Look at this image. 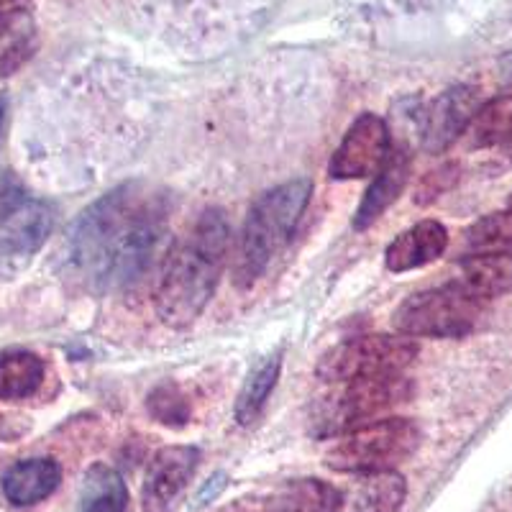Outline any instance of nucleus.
<instances>
[{
    "label": "nucleus",
    "instance_id": "obj_24",
    "mask_svg": "<svg viewBox=\"0 0 512 512\" xmlns=\"http://www.w3.org/2000/svg\"><path fill=\"white\" fill-rule=\"evenodd\" d=\"M456 180H459V167H456V164H446V167L436 169V172H431V175L423 177L415 200H418L420 205L431 203V200L441 198L446 190H451Z\"/></svg>",
    "mask_w": 512,
    "mask_h": 512
},
{
    "label": "nucleus",
    "instance_id": "obj_20",
    "mask_svg": "<svg viewBox=\"0 0 512 512\" xmlns=\"http://www.w3.org/2000/svg\"><path fill=\"white\" fill-rule=\"evenodd\" d=\"M469 139L477 149L500 146L512 139V95H500L484 103L469 126Z\"/></svg>",
    "mask_w": 512,
    "mask_h": 512
},
{
    "label": "nucleus",
    "instance_id": "obj_22",
    "mask_svg": "<svg viewBox=\"0 0 512 512\" xmlns=\"http://www.w3.org/2000/svg\"><path fill=\"white\" fill-rule=\"evenodd\" d=\"M100 479L93 482V497L85 505V512H126L128 489L123 479L111 469H100Z\"/></svg>",
    "mask_w": 512,
    "mask_h": 512
},
{
    "label": "nucleus",
    "instance_id": "obj_7",
    "mask_svg": "<svg viewBox=\"0 0 512 512\" xmlns=\"http://www.w3.org/2000/svg\"><path fill=\"white\" fill-rule=\"evenodd\" d=\"M418 356V346L410 336L372 333L356 336L333 346L318 364V377L328 384L354 382V379L402 374Z\"/></svg>",
    "mask_w": 512,
    "mask_h": 512
},
{
    "label": "nucleus",
    "instance_id": "obj_21",
    "mask_svg": "<svg viewBox=\"0 0 512 512\" xmlns=\"http://www.w3.org/2000/svg\"><path fill=\"white\" fill-rule=\"evenodd\" d=\"M466 241L477 251L512 249V208L507 213H492L466 231Z\"/></svg>",
    "mask_w": 512,
    "mask_h": 512
},
{
    "label": "nucleus",
    "instance_id": "obj_1",
    "mask_svg": "<svg viewBox=\"0 0 512 512\" xmlns=\"http://www.w3.org/2000/svg\"><path fill=\"white\" fill-rule=\"evenodd\" d=\"M167 236L162 195L128 182L90 205L72 228L70 254L98 290H121L149 272Z\"/></svg>",
    "mask_w": 512,
    "mask_h": 512
},
{
    "label": "nucleus",
    "instance_id": "obj_23",
    "mask_svg": "<svg viewBox=\"0 0 512 512\" xmlns=\"http://www.w3.org/2000/svg\"><path fill=\"white\" fill-rule=\"evenodd\" d=\"M149 410L154 418L172 428H182L190 420V402L175 384H162L149 395Z\"/></svg>",
    "mask_w": 512,
    "mask_h": 512
},
{
    "label": "nucleus",
    "instance_id": "obj_12",
    "mask_svg": "<svg viewBox=\"0 0 512 512\" xmlns=\"http://www.w3.org/2000/svg\"><path fill=\"white\" fill-rule=\"evenodd\" d=\"M448 249V231L438 221H420L413 228L402 231L387 251H384V264L395 274L413 272L425 264L441 259Z\"/></svg>",
    "mask_w": 512,
    "mask_h": 512
},
{
    "label": "nucleus",
    "instance_id": "obj_6",
    "mask_svg": "<svg viewBox=\"0 0 512 512\" xmlns=\"http://www.w3.org/2000/svg\"><path fill=\"white\" fill-rule=\"evenodd\" d=\"M484 300L461 282L410 295L395 313V328L410 338H461L477 328Z\"/></svg>",
    "mask_w": 512,
    "mask_h": 512
},
{
    "label": "nucleus",
    "instance_id": "obj_19",
    "mask_svg": "<svg viewBox=\"0 0 512 512\" xmlns=\"http://www.w3.org/2000/svg\"><path fill=\"white\" fill-rule=\"evenodd\" d=\"M280 369V351L272 356H264L251 369V374L246 377L244 387L239 392V400H236V420H239V425H254L256 420L262 418L269 397H272L274 387H277V379H280Z\"/></svg>",
    "mask_w": 512,
    "mask_h": 512
},
{
    "label": "nucleus",
    "instance_id": "obj_16",
    "mask_svg": "<svg viewBox=\"0 0 512 512\" xmlns=\"http://www.w3.org/2000/svg\"><path fill=\"white\" fill-rule=\"evenodd\" d=\"M408 500V482L397 469L359 474L351 497H344L349 512H400Z\"/></svg>",
    "mask_w": 512,
    "mask_h": 512
},
{
    "label": "nucleus",
    "instance_id": "obj_13",
    "mask_svg": "<svg viewBox=\"0 0 512 512\" xmlns=\"http://www.w3.org/2000/svg\"><path fill=\"white\" fill-rule=\"evenodd\" d=\"M251 512H344V495L323 479H292L272 489Z\"/></svg>",
    "mask_w": 512,
    "mask_h": 512
},
{
    "label": "nucleus",
    "instance_id": "obj_5",
    "mask_svg": "<svg viewBox=\"0 0 512 512\" xmlns=\"http://www.w3.org/2000/svg\"><path fill=\"white\" fill-rule=\"evenodd\" d=\"M420 431L410 418H382L336 436L326 451V464L341 474H367L397 469L418 451Z\"/></svg>",
    "mask_w": 512,
    "mask_h": 512
},
{
    "label": "nucleus",
    "instance_id": "obj_28",
    "mask_svg": "<svg viewBox=\"0 0 512 512\" xmlns=\"http://www.w3.org/2000/svg\"><path fill=\"white\" fill-rule=\"evenodd\" d=\"M510 208H512V198H510Z\"/></svg>",
    "mask_w": 512,
    "mask_h": 512
},
{
    "label": "nucleus",
    "instance_id": "obj_25",
    "mask_svg": "<svg viewBox=\"0 0 512 512\" xmlns=\"http://www.w3.org/2000/svg\"><path fill=\"white\" fill-rule=\"evenodd\" d=\"M31 0H0V36L29 11Z\"/></svg>",
    "mask_w": 512,
    "mask_h": 512
},
{
    "label": "nucleus",
    "instance_id": "obj_27",
    "mask_svg": "<svg viewBox=\"0 0 512 512\" xmlns=\"http://www.w3.org/2000/svg\"><path fill=\"white\" fill-rule=\"evenodd\" d=\"M3 121H6V98H0V134H3Z\"/></svg>",
    "mask_w": 512,
    "mask_h": 512
},
{
    "label": "nucleus",
    "instance_id": "obj_3",
    "mask_svg": "<svg viewBox=\"0 0 512 512\" xmlns=\"http://www.w3.org/2000/svg\"><path fill=\"white\" fill-rule=\"evenodd\" d=\"M310 195H313V182L308 177H297L285 185L272 187L251 205L244 228H241L239 246L233 254L236 287L246 290V287L256 285L274 254L287 244Z\"/></svg>",
    "mask_w": 512,
    "mask_h": 512
},
{
    "label": "nucleus",
    "instance_id": "obj_18",
    "mask_svg": "<svg viewBox=\"0 0 512 512\" xmlns=\"http://www.w3.org/2000/svg\"><path fill=\"white\" fill-rule=\"evenodd\" d=\"M44 382V361L24 349L0 354V400L16 402L34 395Z\"/></svg>",
    "mask_w": 512,
    "mask_h": 512
},
{
    "label": "nucleus",
    "instance_id": "obj_4",
    "mask_svg": "<svg viewBox=\"0 0 512 512\" xmlns=\"http://www.w3.org/2000/svg\"><path fill=\"white\" fill-rule=\"evenodd\" d=\"M413 397V384L402 374L341 382L338 390L315 405L310 431L318 438H336L359 425L382 420L390 410L400 408Z\"/></svg>",
    "mask_w": 512,
    "mask_h": 512
},
{
    "label": "nucleus",
    "instance_id": "obj_17",
    "mask_svg": "<svg viewBox=\"0 0 512 512\" xmlns=\"http://www.w3.org/2000/svg\"><path fill=\"white\" fill-rule=\"evenodd\" d=\"M461 285L489 300L512 290V251H477L461 262Z\"/></svg>",
    "mask_w": 512,
    "mask_h": 512
},
{
    "label": "nucleus",
    "instance_id": "obj_11",
    "mask_svg": "<svg viewBox=\"0 0 512 512\" xmlns=\"http://www.w3.org/2000/svg\"><path fill=\"white\" fill-rule=\"evenodd\" d=\"M477 90L459 85L438 95L423 116V149L428 154L446 152L469 131L477 116Z\"/></svg>",
    "mask_w": 512,
    "mask_h": 512
},
{
    "label": "nucleus",
    "instance_id": "obj_9",
    "mask_svg": "<svg viewBox=\"0 0 512 512\" xmlns=\"http://www.w3.org/2000/svg\"><path fill=\"white\" fill-rule=\"evenodd\" d=\"M200 464V451L192 446L159 448L146 469L141 507L144 512H172Z\"/></svg>",
    "mask_w": 512,
    "mask_h": 512
},
{
    "label": "nucleus",
    "instance_id": "obj_14",
    "mask_svg": "<svg viewBox=\"0 0 512 512\" xmlns=\"http://www.w3.org/2000/svg\"><path fill=\"white\" fill-rule=\"evenodd\" d=\"M410 180V157L405 149H397L390 152L384 167L379 169L374 182L369 185L367 195L361 200V205L354 213V228L356 231H364L372 223H377L384 216V210L390 208L392 203H397V198L402 195L405 185Z\"/></svg>",
    "mask_w": 512,
    "mask_h": 512
},
{
    "label": "nucleus",
    "instance_id": "obj_8",
    "mask_svg": "<svg viewBox=\"0 0 512 512\" xmlns=\"http://www.w3.org/2000/svg\"><path fill=\"white\" fill-rule=\"evenodd\" d=\"M390 157V131L374 113H361L333 152L328 175L333 180H364L377 175Z\"/></svg>",
    "mask_w": 512,
    "mask_h": 512
},
{
    "label": "nucleus",
    "instance_id": "obj_15",
    "mask_svg": "<svg viewBox=\"0 0 512 512\" xmlns=\"http://www.w3.org/2000/svg\"><path fill=\"white\" fill-rule=\"evenodd\" d=\"M62 482V469L54 459H24L3 477V495L11 505L29 507L54 495Z\"/></svg>",
    "mask_w": 512,
    "mask_h": 512
},
{
    "label": "nucleus",
    "instance_id": "obj_2",
    "mask_svg": "<svg viewBox=\"0 0 512 512\" xmlns=\"http://www.w3.org/2000/svg\"><path fill=\"white\" fill-rule=\"evenodd\" d=\"M231 249V226L218 208L205 210L192 231L169 251L157 285V313L172 328L200 318L216 292Z\"/></svg>",
    "mask_w": 512,
    "mask_h": 512
},
{
    "label": "nucleus",
    "instance_id": "obj_10",
    "mask_svg": "<svg viewBox=\"0 0 512 512\" xmlns=\"http://www.w3.org/2000/svg\"><path fill=\"white\" fill-rule=\"evenodd\" d=\"M54 228L52 205L18 200L0 218V262H21L47 244Z\"/></svg>",
    "mask_w": 512,
    "mask_h": 512
},
{
    "label": "nucleus",
    "instance_id": "obj_26",
    "mask_svg": "<svg viewBox=\"0 0 512 512\" xmlns=\"http://www.w3.org/2000/svg\"><path fill=\"white\" fill-rule=\"evenodd\" d=\"M228 484V477L223 472H218L216 477L208 479V484H205L203 489H200V495H198V505H208V502L216 500L218 495H221L223 489H226Z\"/></svg>",
    "mask_w": 512,
    "mask_h": 512
}]
</instances>
